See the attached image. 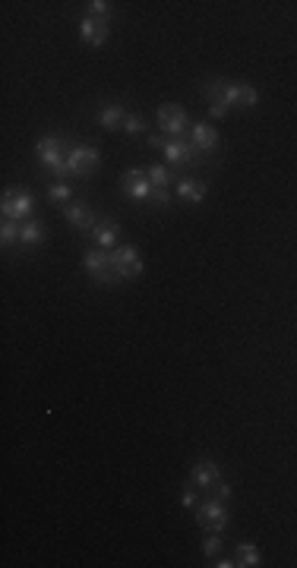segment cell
I'll use <instances>...</instances> for the list:
<instances>
[{"label": "cell", "instance_id": "obj_1", "mask_svg": "<svg viewBox=\"0 0 297 568\" xmlns=\"http://www.w3.org/2000/svg\"><path fill=\"white\" fill-rule=\"evenodd\" d=\"M206 98L209 101H222L228 107H256L259 105V92L250 83H234V79H209L206 83Z\"/></svg>", "mask_w": 297, "mask_h": 568}, {"label": "cell", "instance_id": "obj_2", "mask_svg": "<svg viewBox=\"0 0 297 568\" xmlns=\"http://www.w3.org/2000/svg\"><path fill=\"white\" fill-rule=\"evenodd\" d=\"M70 145L61 136H45V140L35 142V155H38V164L45 167L48 174H54L57 180H67V158H70Z\"/></svg>", "mask_w": 297, "mask_h": 568}, {"label": "cell", "instance_id": "obj_3", "mask_svg": "<svg viewBox=\"0 0 297 568\" xmlns=\"http://www.w3.org/2000/svg\"><path fill=\"white\" fill-rule=\"evenodd\" d=\"M83 265H85V272H89L98 284H108V288H111V284H120L118 272H114V262H111V250H101V246H95V250H85Z\"/></svg>", "mask_w": 297, "mask_h": 568}, {"label": "cell", "instance_id": "obj_4", "mask_svg": "<svg viewBox=\"0 0 297 568\" xmlns=\"http://www.w3.org/2000/svg\"><path fill=\"white\" fill-rule=\"evenodd\" d=\"M193 515H197V524L202 530H215V534H222L231 521L228 508H224V499H202L199 505L193 508Z\"/></svg>", "mask_w": 297, "mask_h": 568}, {"label": "cell", "instance_id": "obj_5", "mask_svg": "<svg viewBox=\"0 0 297 568\" xmlns=\"http://www.w3.org/2000/svg\"><path fill=\"white\" fill-rule=\"evenodd\" d=\"M101 164V155L95 145H73L70 149V158H67V177H89V174H95Z\"/></svg>", "mask_w": 297, "mask_h": 568}, {"label": "cell", "instance_id": "obj_6", "mask_svg": "<svg viewBox=\"0 0 297 568\" xmlns=\"http://www.w3.org/2000/svg\"><path fill=\"white\" fill-rule=\"evenodd\" d=\"M32 209H35V199H32V193H26V189H6L4 199H0V212H4V218L19 221V224L32 218Z\"/></svg>", "mask_w": 297, "mask_h": 568}, {"label": "cell", "instance_id": "obj_7", "mask_svg": "<svg viewBox=\"0 0 297 568\" xmlns=\"http://www.w3.org/2000/svg\"><path fill=\"white\" fill-rule=\"evenodd\" d=\"M111 262H114V272H118L120 281H133L142 275V259L133 243H120L118 250H111Z\"/></svg>", "mask_w": 297, "mask_h": 568}, {"label": "cell", "instance_id": "obj_8", "mask_svg": "<svg viewBox=\"0 0 297 568\" xmlns=\"http://www.w3.org/2000/svg\"><path fill=\"white\" fill-rule=\"evenodd\" d=\"M155 120H158V130H162L168 140H180V136L187 133V127H190V117H187V111L180 105H162Z\"/></svg>", "mask_w": 297, "mask_h": 568}, {"label": "cell", "instance_id": "obj_9", "mask_svg": "<svg viewBox=\"0 0 297 568\" xmlns=\"http://www.w3.org/2000/svg\"><path fill=\"white\" fill-rule=\"evenodd\" d=\"M120 189H124V196H130V199L149 202V196H152V189H155V186L149 184L146 167H130L124 177H120Z\"/></svg>", "mask_w": 297, "mask_h": 568}, {"label": "cell", "instance_id": "obj_10", "mask_svg": "<svg viewBox=\"0 0 297 568\" xmlns=\"http://www.w3.org/2000/svg\"><path fill=\"white\" fill-rule=\"evenodd\" d=\"M162 155H165V162H168V167L177 171V167H190L193 162H197L199 152L193 149L190 140H184V136H180V140H168V142H165Z\"/></svg>", "mask_w": 297, "mask_h": 568}, {"label": "cell", "instance_id": "obj_11", "mask_svg": "<svg viewBox=\"0 0 297 568\" xmlns=\"http://www.w3.org/2000/svg\"><path fill=\"white\" fill-rule=\"evenodd\" d=\"M63 218H67L70 224H73L76 231H89L92 234V228H95L98 224V215H95V209L89 206V202H67V206H63Z\"/></svg>", "mask_w": 297, "mask_h": 568}, {"label": "cell", "instance_id": "obj_12", "mask_svg": "<svg viewBox=\"0 0 297 568\" xmlns=\"http://www.w3.org/2000/svg\"><path fill=\"white\" fill-rule=\"evenodd\" d=\"M79 38H83V45H89V48H101L108 38H111V26H108V19L83 16V23H79Z\"/></svg>", "mask_w": 297, "mask_h": 568}, {"label": "cell", "instance_id": "obj_13", "mask_svg": "<svg viewBox=\"0 0 297 568\" xmlns=\"http://www.w3.org/2000/svg\"><path fill=\"white\" fill-rule=\"evenodd\" d=\"M190 142L199 155H212L219 149V130L212 123H193L190 127Z\"/></svg>", "mask_w": 297, "mask_h": 568}, {"label": "cell", "instance_id": "obj_14", "mask_svg": "<svg viewBox=\"0 0 297 568\" xmlns=\"http://www.w3.org/2000/svg\"><path fill=\"white\" fill-rule=\"evenodd\" d=\"M219 480H222V470H219V464H215V461L202 458V461L193 464V470H190V483L197 486V490H212V486L219 483Z\"/></svg>", "mask_w": 297, "mask_h": 568}, {"label": "cell", "instance_id": "obj_15", "mask_svg": "<svg viewBox=\"0 0 297 568\" xmlns=\"http://www.w3.org/2000/svg\"><path fill=\"white\" fill-rule=\"evenodd\" d=\"M92 240H95V246H101V250H118V246H120L118 221H111V218H98V224L92 228Z\"/></svg>", "mask_w": 297, "mask_h": 568}, {"label": "cell", "instance_id": "obj_16", "mask_svg": "<svg viewBox=\"0 0 297 568\" xmlns=\"http://www.w3.org/2000/svg\"><path fill=\"white\" fill-rule=\"evenodd\" d=\"M174 189H177V199H180V202H193V206H199V202L206 199V193H209V184H206V180L180 177Z\"/></svg>", "mask_w": 297, "mask_h": 568}, {"label": "cell", "instance_id": "obj_17", "mask_svg": "<svg viewBox=\"0 0 297 568\" xmlns=\"http://www.w3.org/2000/svg\"><path fill=\"white\" fill-rule=\"evenodd\" d=\"M48 240V228L41 221H35V218H28L23 221V228H19V246H38Z\"/></svg>", "mask_w": 297, "mask_h": 568}, {"label": "cell", "instance_id": "obj_18", "mask_svg": "<svg viewBox=\"0 0 297 568\" xmlns=\"http://www.w3.org/2000/svg\"><path fill=\"white\" fill-rule=\"evenodd\" d=\"M124 120H127V111L120 105H105L98 111V127L101 130H120Z\"/></svg>", "mask_w": 297, "mask_h": 568}, {"label": "cell", "instance_id": "obj_19", "mask_svg": "<svg viewBox=\"0 0 297 568\" xmlns=\"http://www.w3.org/2000/svg\"><path fill=\"white\" fill-rule=\"evenodd\" d=\"M146 174H149V184L155 189H168L174 184V167H168V164H149Z\"/></svg>", "mask_w": 297, "mask_h": 568}, {"label": "cell", "instance_id": "obj_20", "mask_svg": "<svg viewBox=\"0 0 297 568\" xmlns=\"http://www.w3.org/2000/svg\"><path fill=\"white\" fill-rule=\"evenodd\" d=\"M237 565L256 568V565H263V556H259V549L253 543H241V546H237Z\"/></svg>", "mask_w": 297, "mask_h": 568}, {"label": "cell", "instance_id": "obj_21", "mask_svg": "<svg viewBox=\"0 0 297 568\" xmlns=\"http://www.w3.org/2000/svg\"><path fill=\"white\" fill-rule=\"evenodd\" d=\"M111 13H114V4H108V0H89L85 4V16L92 19H111Z\"/></svg>", "mask_w": 297, "mask_h": 568}, {"label": "cell", "instance_id": "obj_22", "mask_svg": "<svg viewBox=\"0 0 297 568\" xmlns=\"http://www.w3.org/2000/svg\"><path fill=\"white\" fill-rule=\"evenodd\" d=\"M70 196H73V186H70L67 180H57V184H51V189H48V202H70Z\"/></svg>", "mask_w": 297, "mask_h": 568}, {"label": "cell", "instance_id": "obj_23", "mask_svg": "<svg viewBox=\"0 0 297 568\" xmlns=\"http://www.w3.org/2000/svg\"><path fill=\"white\" fill-rule=\"evenodd\" d=\"M202 556H206V559L222 556V537L215 534V530H206V540H202Z\"/></svg>", "mask_w": 297, "mask_h": 568}, {"label": "cell", "instance_id": "obj_24", "mask_svg": "<svg viewBox=\"0 0 297 568\" xmlns=\"http://www.w3.org/2000/svg\"><path fill=\"white\" fill-rule=\"evenodd\" d=\"M19 228H23L19 221H10V218H4V224H0V240H4V246H10L13 240H19Z\"/></svg>", "mask_w": 297, "mask_h": 568}, {"label": "cell", "instance_id": "obj_25", "mask_svg": "<svg viewBox=\"0 0 297 568\" xmlns=\"http://www.w3.org/2000/svg\"><path fill=\"white\" fill-rule=\"evenodd\" d=\"M142 130H146V117H142V114H127L124 133H127V136H140Z\"/></svg>", "mask_w": 297, "mask_h": 568}, {"label": "cell", "instance_id": "obj_26", "mask_svg": "<svg viewBox=\"0 0 297 568\" xmlns=\"http://www.w3.org/2000/svg\"><path fill=\"white\" fill-rule=\"evenodd\" d=\"M180 502H184V508H197L199 505V496H197V486H184V493H180Z\"/></svg>", "mask_w": 297, "mask_h": 568}, {"label": "cell", "instance_id": "obj_27", "mask_svg": "<svg viewBox=\"0 0 297 568\" xmlns=\"http://www.w3.org/2000/svg\"><path fill=\"white\" fill-rule=\"evenodd\" d=\"M228 111H231V107H228V105H222V101H209V117H212V120L228 117Z\"/></svg>", "mask_w": 297, "mask_h": 568}, {"label": "cell", "instance_id": "obj_28", "mask_svg": "<svg viewBox=\"0 0 297 568\" xmlns=\"http://www.w3.org/2000/svg\"><path fill=\"white\" fill-rule=\"evenodd\" d=\"M149 202L152 206H158V209H165L171 202V196H168V189H152V196H149Z\"/></svg>", "mask_w": 297, "mask_h": 568}, {"label": "cell", "instance_id": "obj_29", "mask_svg": "<svg viewBox=\"0 0 297 568\" xmlns=\"http://www.w3.org/2000/svg\"><path fill=\"white\" fill-rule=\"evenodd\" d=\"M212 493H215V499H228V496H231V486H228V483H222V480H219V483L212 486Z\"/></svg>", "mask_w": 297, "mask_h": 568}, {"label": "cell", "instance_id": "obj_30", "mask_svg": "<svg viewBox=\"0 0 297 568\" xmlns=\"http://www.w3.org/2000/svg\"><path fill=\"white\" fill-rule=\"evenodd\" d=\"M165 142H168V136H165V133H152V136H149V145H152V149H165Z\"/></svg>", "mask_w": 297, "mask_h": 568}, {"label": "cell", "instance_id": "obj_31", "mask_svg": "<svg viewBox=\"0 0 297 568\" xmlns=\"http://www.w3.org/2000/svg\"><path fill=\"white\" fill-rule=\"evenodd\" d=\"M215 568H234L237 565V559H224V556H215V562H212Z\"/></svg>", "mask_w": 297, "mask_h": 568}]
</instances>
